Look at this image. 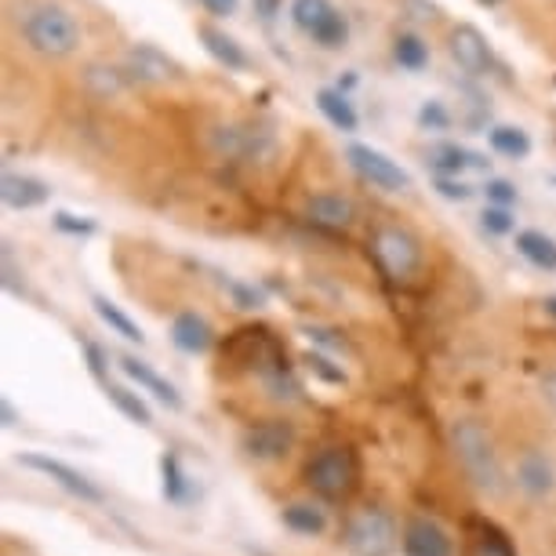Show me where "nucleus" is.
Returning <instances> with one entry per match:
<instances>
[{
	"label": "nucleus",
	"instance_id": "33",
	"mask_svg": "<svg viewBox=\"0 0 556 556\" xmlns=\"http://www.w3.org/2000/svg\"><path fill=\"white\" fill-rule=\"evenodd\" d=\"M433 190L444 197V201H458V204H466L469 197H473L477 190L469 182H462L458 175H437V182H433Z\"/></svg>",
	"mask_w": 556,
	"mask_h": 556
},
{
	"label": "nucleus",
	"instance_id": "41",
	"mask_svg": "<svg viewBox=\"0 0 556 556\" xmlns=\"http://www.w3.org/2000/svg\"><path fill=\"white\" fill-rule=\"evenodd\" d=\"M542 396L556 407V371H545L542 375Z\"/></svg>",
	"mask_w": 556,
	"mask_h": 556
},
{
	"label": "nucleus",
	"instance_id": "11",
	"mask_svg": "<svg viewBox=\"0 0 556 556\" xmlns=\"http://www.w3.org/2000/svg\"><path fill=\"white\" fill-rule=\"evenodd\" d=\"M124 70L139 84H167V80L182 77V66H178L175 59H167L156 45H135L128 55H124Z\"/></svg>",
	"mask_w": 556,
	"mask_h": 556
},
{
	"label": "nucleus",
	"instance_id": "15",
	"mask_svg": "<svg viewBox=\"0 0 556 556\" xmlns=\"http://www.w3.org/2000/svg\"><path fill=\"white\" fill-rule=\"evenodd\" d=\"M517 488L531 498H545L556 488V469L542 451H523L517 462Z\"/></svg>",
	"mask_w": 556,
	"mask_h": 556
},
{
	"label": "nucleus",
	"instance_id": "42",
	"mask_svg": "<svg viewBox=\"0 0 556 556\" xmlns=\"http://www.w3.org/2000/svg\"><path fill=\"white\" fill-rule=\"evenodd\" d=\"M0 418H4V426H8V429L18 426V412H15V404L8 401V396H4V401H0Z\"/></svg>",
	"mask_w": 556,
	"mask_h": 556
},
{
	"label": "nucleus",
	"instance_id": "5",
	"mask_svg": "<svg viewBox=\"0 0 556 556\" xmlns=\"http://www.w3.org/2000/svg\"><path fill=\"white\" fill-rule=\"evenodd\" d=\"M223 356H229V361H240V367H251V371L269 375L277 371V367H288V356H285V345H280L266 328H244L237 331L233 339H229V345L223 350Z\"/></svg>",
	"mask_w": 556,
	"mask_h": 556
},
{
	"label": "nucleus",
	"instance_id": "13",
	"mask_svg": "<svg viewBox=\"0 0 556 556\" xmlns=\"http://www.w3.org/2000/svg\"><path fill=\"white\" fill-rule=\"evenodd\" d=\"M404 556H455V542L451 534L429 517H412L404 523L401 534Z\"/></svg>",
	"mask_w": 556,
	"mask_h": 556
},
{
	"label": "nucleus",
	"instance_id": "17",
	"mask_svg": "<svg viewBox=\"0 0 556 556\" xmlns=\"http://www.w3.org/2000/svg\"><path fill=\"white\" fill-rule=\"evenodd\" d=\"M172 342L178 345L182 353H207L212 350V342H215V331H212V324H207L201 313H178V317L172 320Z\"/></svg>",
	"mask_w": 556,
	"mask_h": 556
},
{
	"label": "nucleus",
	"instance_id": "34",
	"mask_svg": "<svg viewBox=\"0 0 556 556\" xmlns=\"http://www.w3.org/2000/svg\"><path fill=\"white\" fill-rule=\"evenodd\" d=\"M51 223H55L59 233H70V237H91L99 229L96 218H80V215H70V212H55Z\"/></svg>",
	"mask_w": 556,
	"mask_h": 556
},
{
	"label": "nucleus",
	"instance_id": "38",
	"mask_svg": "<svg viewBox=\"0 0 556 556\" xmlns=\"http://www.w3.org/2000/svg\"><path fill=\"white\" fill-rule=\"evenodd\" d=\"M229 291H233V302L240 309H262V306H266V295H262L258 288H251V285H229Z\"/></svg>",
	"mask_w": 556,
	"mask_h": 556
},
{
	"label": "nucleus",
	"instance_id": "18",
	"mask_svg": "<svg viewBox=\"0 0 556 556\" xmlns=\"http://www.w3.org/2000/svg\"><path fill=\"white\" fill-rule=\"evenodd\" d=\"M306 215L317 226H324V229H350L356 223L353 201H350V197H339V193H317V197H309Z\"/></svg>",
	"mask_w": 556,
	"mask_h": 556
},
{
	"label": "nucleus",
	"instance_id": "40",
	"mask_svg": "<svg viewBox=\"0 0 556 556\" xmlns=\"http://www.w3.org/2000/svg\"><path fill=\"white\" fill-rule=\"evenodd\" d=\"M201 4H204V8H207V12H212V15H233L240 0H201Z\"/></svg>",
	"mask_w": 556,
	"mask_h": 556
},
{
	"label": "nucleus",
	"instance_id": "32",
	"mask_svg": "<svg viewBox=\"0 0 556 556\" xmlns=\"http://www.w3.org/2000/svg\"><path fill=\"white\" fill-rule=\"evenodd\" d=\"M480 226H484V233L491 237H506L513 233V215H509V207H502V204H488L484 207V215H480Z\"/></svg>",
	"mask_w": 556,
	"mask_h": 556
},
{
	"label": "nucleus",
	"instance_id": "1",
	"mask_svg": "<svg viewBox=\"0 0 556 556\" xmlns=\"http://www.w3.org/2000/svg\"><path fill=\"white\" fill-rule=\"evenodd\" d=\"M15 26L37 55L70 59L80 48V23L55 0H23L15 8Z\"/></svg>",
	"mask_w": 556,
	"mask_h": 556
},
{
	"label": "nucleus",
	"instance_id": "43",
	"mask_svg": "<svg viewBox=\"0 0 556 556\" xmlns=\"http://www.w3.org/2000/svg\"><path fill=\"white\" fill-rule=\"evenodd\" d=\"M255 8H258V15L266 18H277V12H280V0H255Z\"/></svg>",
	"mask_w": 556,
	"mask_h": 556
},
{
	"label": "nucleus",
	"instance_id": "6",
	"mask_svg": "<svg viewBox=\"0 0 556 556\" xmlns=\"http://www.w3.org/2000/svg\"><path fill=\"white\" fill-rule=\"evenodd\" d=\"M375 258L382 262V269L396 280L415 277L418 266H422V244H418L415 233H407L401 226H382L375 233Z\"/></svg>",
	"mask_w": 556,
	"mask_h": 556
},
{
	"label": "nucleus",
	"instance_id": "20",
	"mask_svg": "<svg viewBox=\"0 0 556 556\" xmlns=\"http://www.w3.org/2000/svg\"><path fill=\"white\" fill-rule=\"evenodd\" d=\"M429 164L437 167V175L488 172V167H491V161H488V156H480V153L466 150V146H455V142H444V146H437V150L429 153Z\"/></svg>",
	"mask_w": 556,
	"mask_h": 556
},
{
	"label": "nucleus",
	"instance_id": "36",
	"mask_svg": "<svg viewBox=\"0 0 556 556\" xmlns=\"http://www.w3.org/2000/svg\"><path fill=\"white\" fill-rule=\"evenodd\" d=\"M306 364H309V371L317 375V379H324V382H331V386H345V371L342 367H334L328 356L324 353H306Z\"/></svg>",
	"mask_w": 556,
	"mask_h": 556
},
{
	"label": "nucleus",
	"instance_id": "19",
	"mask_svg": "<svg viewBox=\"0 0 556 556\" xmlns=\"http://www.w3.org/2000/svg\"><path fill=\"white\" fill-rule=\"evenodd\" d=\"M121 371L128 375L131 382H139L146 393H153L164 407H172V412L182 407V396H178L175 386L167 382V379H161V375H156L150 364H142L139 356H121Z\"/></svg>",
	"mask_w": 556,
	"mask_h": 556
},
{
	"label": "nucleus",
	"instance_id": "39",
	"mask_svg": "<svg viewBox=\"0 0 556 556\" xmlns=\"http://www.w3.org/2000/svg\"><path fill=\"white\" fill-rule=\"evenodd\" d=\"M84 356H88V371L96 375V382L102 386V382L110 379V375H106V353H102V345L84 342Z\"/></svg>",
	"mask_w": 556,
	"mask_h": 556
},
{
	"label": "nucleus",
	"instance_id": "12",
	"mask_svg": "<svg viewBox=\"0 0 556 556\" xmlns=\"http://www.w3.org/2000/svg\"><path fill=\"white\" fill-rule=\"evenodd\" d=\"M451 59L458 62L462 73L469 77H488L491 73V48H488V37L480 34L477 26L462 23L451 29Z\"/></svg>",
	"mask_w": 556,
	"mask_h": 556
},
{
	"label": "nucleus",
	"instance_id": "46",
	"mask_svg": "<svg viewBox=\"0 0 556 556\" xmlns=\"http://www.w3.org/2000/svg\"><path fill=\"white\" fill-rule=\"evenodd\" d=\"M545 182H549L553 190H556V172H549V175H545Z\"/></svg>",
	"mask_w": 556,
	"mask_h": 556
},
{
	"label": "nucleus",
	"instance_id": "4",
	"mask_svg": "<svg viewBox=\"0 0 556 556\" xmlns=\"http://www.w3.org/2000/svg\"><path fill=\"white\" fill-rule=\"evenodd\" d=\"M342 545L350 549V556H393L396 545H401V531H396V520L386 509L367 506L353 513L350 523H345Z\"/></svg>",
	"mask_w": 556,
	"mask_h": 556
},
{
	"label": "nucleus",
	"instance_id": "16",
	"mask_svg": "<svg viewBox=\"0 0 556 556\" xmlns=\"http://www.w3.org/2000/svg\"><path fill=\"white\" fill-rule=\"evenodd\" d=\"M197 37H201L204 51L218 62V66H226V70H233V73L251 70L248 51L240 48L237 40L226 34V29H218V26H207V23H204V26H197Z\"/></svg>",
	"mask_w": 556,
	"mask_h": 556
},
{
	"label": "nucleus",
	"instance_id": "35",
	"mask_svg": "<svg viewBox=\"0 0 556 556\" xmlns=\"http://www.w3.org/2000/svg\"><path fill=\"white\" fill-rule=\"evenodd\" d=\"M418 128H426V131H447L451 128V113L444 110V102H426V106L418 110Z\"/></svg>",
	"mask_w": 556,
	"mask_h": 556
},
{
	"label": "nucleus",
	"instance_id": "29",
	"mask_svg": "<svg viewBox=\"0 0 556 556\" xmlns=\"http://www.w3.org/2000/svg\"><path fill=\"white\" fill-rule=\"evenodd\" d=\"M393 59H396V66H404V70H426V62H429V48H426V40L422 37H415V34H401L393 40Z\"/></svg>",
	"mask_w": 556,
	"mask_h": 556
},
{
	"label": "nucleus",
	"instance_id": "21",
	"mask_svg": "<svg viewBox=\"0 0 556 556\" xmlns=\"http://www.w3.org/2000/svg\"><path fill=\"white\" fill-rule=\"evenodd\" d=\"M161 491L172 506H190L193 502V484H190V477H186L182 458H178L175 451H164L161 455Z\"/></svg>",
	"mask_w": 556,
	"mask_h": 556
},
{
	"label": "nucleus",
	"instance_id": "31",
	"mask_svg": "<svg viewBox=\"0 0 556 556\" xmlns=\"http://www.w3.org/2000/svg\"><path fill=\"white\" fill-rule=\"evenodd\" d=\"M313 40H317L320 48H328V51H334V48H342L345 40H350V23H345V18L339 15V12H331L328 18H324V23L313 29L309 34Z\"/></svg>",
	"mask_w": 556,
	"mask_h": 556
},
{
	"label": "nucleus",
	"instance_id": "45",
	"mask_svg": "<svg viewBox=\"0 0 556 556\" xmlns=\"http://www.w3.org/2000/svg\"><path fill=\"white\" fill-rule=\"evenodd\" d=\"M477 4H484V8H495V4H502V0H477Z\"/></svg>",
	"mask_w": 556,
	"mask_h": 556
},
{
	"label": "nucleus",
	"instance_id": "26",
	"mask_svg": "<svg viewBox=\"0 0 556 556\" xmlns=\"http://www.w3.org/2000/svg\"><path fill=\"white\" fill-rule=\"evenodd\" d=\"M317 106H320L324 117H328V121L334 124V128L345 131V135L356 131V124H361V121H356L353 102L345 99L339 88H320V91H317Z\"/></svg>",
	"mask_w": 556,
	"mask_h": 556
},
{
	"label": "nucleus",
	"instance_id": "44",
	"mask_svg": "<svg viewBox=\"0 0 556 556\" xmlns=\"http://www.w3.org/2000/svg\"><path fill=\"white\" fill-rule=\"evenodd\" d=\"M542 306H545V313H549V317L556 320V295H549V299H545Z\"/></svg>",
	"mask_w": 556,
	"mask_h": 556
},
{
	"label": "nucleus",
	"instance_id": "30",
	"mask_svg": "<svg viewBox=\"0 0 556 556\" xmlns=\"http://www.w3.org/2000/svg\"><path fill=\"white\" fill-rule=\"evenodd\" d=\"M331 12H334L331 0H291V23H295L302 34H313Z\"/></svg>",
	"mask_w": 556,
	"mask_h": 556
},
{
	"label": "nucleus",
	"instance_id": "24",
	"mask_svg": "<svg viewBox=\"0 0 556 556\" xmlns=\"http://www.w3.org/2000/svg\"><path fill=\"white\" fill-rule=\"evenodd\" d=\"M102 390H106V396H110V404L117 407V412L128 418V422H135V426H153V412H150V404L142 401L139 393H131L128 386H117V382H102Z\"/></svg>",
	"mask_w": 556,
	"mask_h": 556
},
{
	"label": "nucleus",
	"instance_id": "10",
	"mask_svg": "<svg viewBox=\"0 0 556 556\" xmlns=\"http://www.w3.org/2000/svg\"><path fill=\"white\" fill-rule=\"evenodd\" d=\"M291 447H295V426L280 422V418L258 422L244 433V451L255 462H277V458H285Z\"/></svg>",
	"mask_w": 556,
	"mask_h": 556
},
{
	"label": "nucleus",
	"instance_id": "14",
	"mask_svg": "<svg viewBox=\"0 0 556 556\" xmlns=\"http://www.w3.org/2000/svg\"><path fill=\"white\" fill-rule=\"evenodd\" d=\"M0 201L12 207V212H34V207L51 201V190L48 182H40L34 175L4 172V178H0Z\"/></svg>",
	"mask_w": 556,
	"mask_h": 556
},
{
	"label": "nucleus",
	"instance_id": "2",
	"mask_svg": "<svg viewBox=\"0 0 556 556\" xmlns=\"http://www.w3.org/2000/svg\"><path fill=\"white\" fill-rule=\"evenodd\" d=\"M451 447H455L458 466L466 469V477L480 491H488V495H502L506 491V469H502V458L484 426L473 422V418H458L451 426Z\"/></svg>",
	"mask_w": 556,
	"mask_h": 556
},
{
	"label": "nucleus",
	"instance_id": "27",
	"mask_svg": "<svg viewBox=\"0 0 556 556\" xmlns=\"http://www.w3.org/2000/svg\"><path fill=\"white\" fill-rule=\"evenodd\" d=\"M280 520H285L288 531L306 534V539H317V534L328 531V517H324V509L309 506V502H295V506H288L285 513H280Z\"/></svg>",
	"mask_w": 556,
	"mask_h": 556
},
{
	"label": "nucleus",
	"instance_id": "7",
	"mask_svg": "<svg viewBox=\"0 0 556 556\" xmlns=\"http://www.w3.org/2000/svg\"><path fill=\"white\" fill-rule=\"evenodd\" d=\"M18 466L34 469V473H45L48 480H55V484L66 491V495L88 502V506H102L106 502V491H102L96 480H88L80 473V469L66 466V462L51 458V455H40V451H29V455H18Z\"/></svg>",
	"mask_w": 556,
	"mask_h": 556
},
{
	"label": "nucleus",
	"instance_id": "9",
	"mask_svg": "<svg viewBox=\"0 0 556 556\" xmlns=\"http://www.w3.org/2000/svg\"><path fill=\"white\" fill-rule=\"evenodd\" d=\"M462 556H517V545L506 528L473 513L462 520Z\"/></svg>",
	"mask_w": 556,
	"mask_h": 556
},
{
	"label": "nucleus",
	"instance_id": "37",
	"mask_svg": "<svg viewBox=\"0 0 556 556\" xmlns=\"http://www.w3.org/2000/svg\"><path fill=\"white\" fill-rule=\"evenodd\" d=\"M484 193H488L491 204H502V207H509L513 201H517V186L506 182V178H488Z\"/></svg>",
	"mask_w": 556,
	"mask_h": 556
},
{
	"label": "nucleus",
	"instance_id": "3",
	"mask_svg": "<svg viewBox=\"0 0 556 556\" xmlns=\"http://www.w3.org/2000/svg\"><path fill=\"white\" fill-rule=\"evenodd\" d=\"M306 484L328 502H345L361 484V458L353 447H320L306 462Z\"/></svg>",
	"mask_w": 556,
	"mask_h": 556
},
{
	"label": "nucleus",
	"instance_id": "23",
	"mask_svg": "<svg viewBox=\"0 0 556 556\" xmlns=\"http://www.w3.org/2000/svg\"><path fill=\"white\" fill-rule=\"evenodd\" d=\"M517 251L531 266L556 273V240L545 237L542 229H523V233H517Z\"/></svg>",
	"mask_w": 556,
	"mask_h": 556
},
{
	"label": "nucleus",
	"instance_id": "28",
	"mask_svg": "<svg viewBox=\"0 0 556 556\" xmlns=\"http://www.w3.org/2000/svg\"><path fill=\"white\" fill-rule=\"evenodd\" d=\"M488 142H491V150L509 156V161H523V156L531 153V135L523 128H513V124H498V128H491Z\"/></svg>",
	"mask_w": 556,
	"mask_h": 556
},
{
	"label": "nucleus",
	"instance_id": "8",
	"mask_svg": "<svg viewBox=\"0 0 556 556\" xmlns=\"http://www.w3.org/2000/svg\"><path fill=\"white\" fill-rule=\"evenodd\" d=\"M345 161L353 164V172L364 178V182L379 186L386 193H401V190H412V175L404 172L401 164L390 161L386 153L371 150V146H361L353 142L350 150H345Z\"/></svg>",
	"mask_w": 556,
	"mask_h": 556
},
{
	"label": "nucleus",
	"instance_id": "25",
	"mask_svg": "<svg viewBox=\"0 0 556 556\" xmlns=\"http://www.w3.org/2000/svg\"><path fill=\"white\" fill-rule=\"evenodd\" d=\"M91 306H96L99 320L106 324V328H110L113 334H121L124 342H139V345L146 342L142 328H139V324H135V320L128 317V313H124V309L117 306V302H110L106 295H96V299H91Z\"/></svg>",
	"mask_w": 556,
	"mask_h": 556
},
{
	"label": "nucleus",
	"instance_id": "22",
	"mask_svg": "<svg viewBox=\"0 0 556 556\" xmlns=\"http://www.w3.org/2000/svg\"><path fill=\"white\" fill-rule=\"evenodd\" d=\"M84 84H88L91 96L99 99H121L124 91H128V70H117V66H106V62H91V66H84Z\"/></svg>",
	"mask_w": 556,
	"mask_h": 556
}]
</instances>
